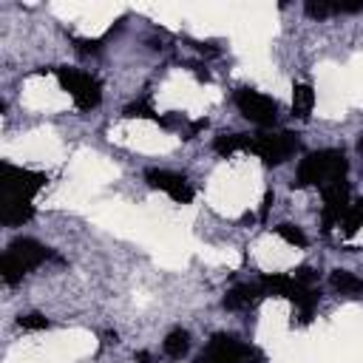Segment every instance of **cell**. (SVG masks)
I'll return each mask as SVG.
<instances>
[{"mask_svg": "<svg viewBox=\"0 0 363 363\" xmlns=\"http://www.w3.org/2000/svg\"><path fill=\"white\" fill-rule=\"evenodd\" d=\"M275 233H278L286 244H292V247H306V235H303V230H301L298 224H286V221H284V224L275 227Z\"/></svg>", "mask_w": 363, "mask_h": 363, "instance_id": "obj_21", "label": "cell"}, {"mask_svg": "<svg viewBox=\"0 0 363 363\" xmlns=\"http://www.w3.org/2000/svg\"><path fill=\"white\" fill-rule=\"evenodd\" d=\"M261 360H264V354L255 346H247L224 332L213 335L207 349L196 357V363H261Z\"/></svg>", "mask_w": 363, "mask_h": 363, "instance_id": "obj_2", "label": "cell"}, {"mask_svg": "<svg viewBox=\"0 0 363 363\" xmlns=\"http://www.w3.org/2000/svg\"><path fill=\"white\" fill-rule=\"evenodd\" d=\"M289 301L295 303V309H298V315H301V323H309V320H312V312H315V306H318V301H320V292H318L315 286L298 284V286L292 289Z\"/></svg>", "mask_w": 363, "mask_h": 363, "instance_id": "obj_12", "label": "cell"}, {"mask_svg": "<svg viewBox=\"0 0 363 363\" xmlns=\"http://www.w3.org/2000/svg\"><path fill=\"white\" fill-rule=\"evenodd\" d=\"M26 272H28V269H26L11 252H3V258H0V275H3L6 284H17V281H23Z\"/></svg>", "mask_w": 363, "mask_h": 363, "instance_id": "obj_18", "label": "cell"}, {"mask_svg": "<svg viewBox=\"0 0 363 363\" xmlns=\"http://www.w3.org/2000/svg\"><path fill=\"white\" fill-rule=\"evenodd\" d=\"M190 68H193V74H196V77H199V79H204V82H207V79H210V74H207V71H204V68H201V65H190Z\"/></svg>", "mask_w": 363, "mask_h": 363, "instance_id": "obj_28", "label": "cell"}, {"mask_svg": "<svg viewBox=\"0 0 363 363\" xmlns=\"http://www.w3.org/2000/svg\"><path fill=\"white\" fill-rule=\"evenodd\" d=\"M74 45L79 54H99L102 40H85V37H74Z\"/></svg>", "mask_w": 363, "mask_h": 363, "instance_id": "obj_24", "label": "cell"}, {"mask_svg": "<svg viewBox=\"0 0 363 363\" xmlns=\"http://www.w3.org/2000/svg\"><path fill=\"white\" fill-rule=\"evenodd\" d=\"M48 182L45 173H37V170H23V167H14V164H0V187H3V196L6 199H28Z\"/></svg>", "mask_w": 363, "mask_h": 363, "instance_id": "obj_5", "label": "cell"}, {"mask_svg": "<svg viewBox=\"0 0 363 363\" xmlns=\"http://www.w3.org/2000/svg\"><path fill=\"white\" fill-rule=\"evenodd\" d=\"M357 150H360V153H363V136H360V142H357Z\"/></svg>", "mask_w": 363, "mask_h": 363, "instance_id": "obj_30", "label": "cell"}, {"mask_svg": "<svg viewBox=\"0 0 363 363\" xmlns=\"http://www.w3.org/2000/svg\"><path fill=\"white\" fill-rule=\"evenodd\" d=\"M340 227H343V233H346V235H354V233L363 227V199H360V201H354V204L349 207V213L343 216Z\"/></svg>", "mask_w": 363, "mask_h": 363, "instance_id": "obj_19", "label": "cell"}, {"mask_svg": "<svg viewBox=\"0 0 363 363\" xmlns=\"http://www.w3.org/2000/svg\"><path fill=\"white\" fill-rule=\"evenodd\" d=\"M17 326L37 332V329H48V326H51V320H48L45 315H40V312H31V315H20V318H17Z\"/></svg>", "mask_w": 363, "mask_h": 363, "instance_id": "obj_23", "label": "cell"}, {"mask_svg": "<svg viewBox=\"0 0 363 363\" xmlns=\"http://www.w3.org/2000/svg\"><path fill=\"white\" fill-rule=\"evenodd\" d=\"M346 170H349V162L343 156V150H315V153H306L295 170V179H292V187H326L332 182H340L346 179Z\"/></svg>", "mask_w": 363, "mask_h": 363, "instance_id": "obj_1", "label": "cell"}, {"mask_svg": "<svg viewBox=\"0 0 363 363\" xmlns=\"http://www.w3.org/2000/svg\"><path fill=\"white\" fill-rule=\"evenodd\" d=\"M272 201H275V196H272V190H267V193H264V201H261V213H258L261 218H267V216H269V210H272Z\"/></svg>", "mask_w": 363, "mask_h": 363, "instance_id": "obj_27", "label": "cell"}, {"mask_svg": "<svg viewBox=\"0 0 363 363\" xmlns=\"http://www.w3.org/2000/svg\"><path fill=\"white\" fill-rule=\"evenodd\" d=\"M332 286L340 292V295H352V298H357L360 292H363V278H357L354 272H349V269H332Z\"/></svg>", "mask_w": 363, "mask_h": 363, "instance_id": "obj_16", "label": "cell"}, {"mask_svg": "<svg viewBox=\"0 0 363 363\" xmlns=\"http://www.w3.org/2000/svg\"><path fill=\"white\" fill-rule=\"evenodd\" d=\"M292 278H295L298 284H303V286H312V284L318 281V272H315L312 267H298V269L292 272Z\"/></svg>", "mask_w": 363, "mask_h": 363, "instance_id": "obj_25", "label": "cell"}, {"mask_svg": "<svg viewBox=\"0 0 363 363\" xmlns=\"http://www.w3.org/2000/svg\"><path fill=\"white\" fill-rule=\"evenodd\" d=\"M31 216H34V207H31L28 199H6V196H3L0 221H3L6 227H20V224H26Z\"/></svg>", "mask_w": 363, "mask_h": 363, "instance_id": "obj_11", "label": "cell"}, {"mask_svg": "<svg viewBox=\"0 0 363 363\" xmlns=\"http://www.w3.org/2000/svg\"><path fill=\"white\" fill-rule=\"evenodd\" d=\"M207 128V119H196V122H190V128L184 130V139H193L199 130H204Z\"/></svg>", "mask_w": 363, "mask_h": 363, "instance_id": "obj_26", "label": "cell"}, {"mask_svg": "<svg viewBox=\"0 0 363 363\" xmlns=\"http://www.w3.org/2000/svg\"><path fill=\"white\" fill-rule=\"evenodd\" d=\"M235 108L241 111L244 119H250L252 125H261V128H269L278 116V102L267 94L252 91V88L235 91Z\"/></svg>", "mask_w": 363, "mask_h": 363, "instance_id": "obj_6", "label": "cell"}, {"mask_svg": "<svg viewBox=\"0 0 363 363\" xmlns=\"http://www.w3.org/2000/svg\"><path fill=\"white\" fill-rule=\"evenodd\" d=\"M145 182H147L153 190L167 193V196H170L173 201H179V204H190V201H193V187L187 184V179H184L182 173L150 167V170H145Z\"/></svg>", "mask_w": 363, "mask_h": 363, "instance_id": "obj_8", "label": "cell"}, {"mask_svg": "<svg viewBox=\"0 0 363 363\" xmlns=\"http://www.w3.org/2000/svg\"><path fill=\"white\" fill-rule=\"evenodd\" d=\"M261 289L264 295H272V298H289L292 289L298 286V281L292 275H284V272H272V275H261Z\"/></svg>", "mask_w": 363, "mask_h": 363, "instance_id": "obj_13", "label": "cell"}, {"mask_svg": "<svg viewBox=\"0 0 363 363\" xmlns=\"http://www.w3.org/2000/svg\"><path fill=\"white\" fill-rule=\"evenodd\" d=\"M122 116H128V119H159L156 111H153V105H150L147 99H136V102H130V105L122 111Z\"/></svg>", "mask_w": 363, "mask_h": 363, "instance_id": "obj_20", "label": "cell"}, {"mask_svg": "<svg viewBox=\"0 0 363 363\" xmlns=\"http://www.w3.org/2000/svg\"><path fill=\"white\" fill-rule=\"evenodd\" d=\"M136 363H153V357L147 352H136Z\"/></svg>", "mask_w": 363, "mask_h": 363, "instance_id": "obj_29", "label": "cell"}, {"mask_svg": "<svg viewBox=\"0 0 363 363\" xmlns=\"http://www.w3.org/2000/svg\"><path fill=\"white\" fill-rule=\"evenodd\" d=\"M320 193H323V213H320L323 233H332V227L340 224L343 216H346L349 207H352V201H349V182H346V179L332 182V184H326Z\"/></svg>", "mask_w": 363, "mask_h": 363, "instance_id": "obj_7", "label": "cell"}, {"mask_svg": "<svg viewBox=\"0 0 363 363\" xmlns=\"http://www.w3.org/2000/svg\"><path fill=\"white\" fill-rule=\"evenodd\" d=\"M264 298L261 284H235L224 295V309H250Z\"/></svg>", "mask_w": 363, "mask_h": 363, "instance_id": "obj_10", "label": "cell"}, {"mask_svg": "<svg viewBox=\"0 0 363 363\" xmlns=\"http://www.w3.org/2000/svg\"><path fill=\"white\" fill-rule=\"evenodd\" d=\"M312 105H315V91H312V85L298 82V85L292 88V116L306 119L309 111H312Z\"/></svg>", "mask_w": 363, "mask_h": 363, "instance_id": "obj_15", "label": "cell"}, {"mask_svg": "<svg viewBox=\"0 0 363 363\" xmlns=\"http://www.w3.org/2000/svg\"><path fill=\"white\" fill-rule=\"evenodd\" d=\"M298 147H301V139L292 130H275V133L267 130L252 136V153H258L264 164H284Z\"/></svg>", "mask_w": 363, "mask_h": 363, "instance_id": "obj_4", "label": "cell"}, {"mask_svg": "<svg viewBox=\"0 0 363 363\" xmlns=\"http://www.w3.org/2000/svg\"><path fill=\"white\" fill-rule=\"evenodd\" d=\"M303 9H306V14H309V17H315V20H326V17L337 14V11H335V3H329V0H318V3H315V0H309Z\"/></svg>", "mask_w": 363, "mask_h": 363, "instance_id": "obj_22", "label": "cell"}, {"mask_svg": "<svg viewBox=\"0 0 363 363\" xmlns=\"http://www.w3.org/2000/svg\"><path fill=\"white\" fill-rule=\"evenodd\" d=\"M54 74H57L62 91L71 94L77 108L91 111V108H96L102 102V85H99L96 77H91V74H85L79 68H71V65H60V68H54Z\"/></svg>", "mask_w": 363, "mask_h": 363, "instance_id": "obj_3", "label": "cell"}, {"mask_svg": "<svg viewBox=\"0 0 363 363\" xmlns=\"http://www.w3.org/2000/svg\"><path fill=\"white\" fill-rule=\"evenodd\" d=\"M6 252H11L26 269H34V267H40V264L48 261V258H57L48 247H43V244L34 241V238H14V241L9 244Z\"/></svg>", "mask_w": 363, "mask_h": 363, "instance_id": "obj_9", "label": "cell"}, {"mask_svg": "<svg viewBox=\"0 0 363 363\" xmlns=\"http://www.w3.org/2000/svg\"><path fill=\"white\" fill-rule=\"evenodd\" d=\"M162 349H164V354H167V357L182 360V357L187 354V349H190V335H187L184 329H173V332L162 340Z\"/></svg>", "mask_w": 363, "mask_h": 363, "instance_id": "obj_17", "label": "cell"}, {"mask_svg": "<svg viewBox=\"0 0 363 363\" xmlns=\"http://www.w3.org/2000/svg\"><path fill=\"white\" fill-rule=\"evenodd\" d=\"M213 150L218 156H230L235 150H252V136L250 133H221L213 139Z\"/></svg>", "mask_w": 363, "mask_h": 363, "instance_id": "obj_14", "label": "cell"}]
</instances>
